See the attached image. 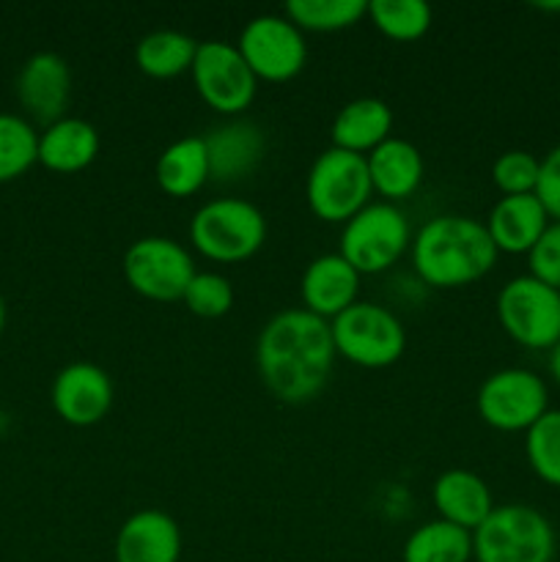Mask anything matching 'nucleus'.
<instances>
[{
	"label": "nucleus",
	"instance_id": "nucleus-1",
	"mask_svg": "<svg viewBox=\"0 0 560 562\" xmlns=\"http://www.w3.org/2000/svg\"><path fill=\"white\" fill-rule=\"evenodd\" d=\"M335 344L329 322L305 307L280 311L264 324L256 340V368L269 393L283 404H307L329 382Z\"/></svg>",
	"mask_w": 560,
	"mask_h": 562
},
{
	"label": "nucleus",
	"instance_id": "nucleus-2",
	"mask_svg": "<svg viewBox=\"0 0 560 562\" xmlns=\"http://www.w3.org/2000/svg\"><path fill=\"white\" fill-rule=\"evenodd\" d=\"M412 269L428 289H464L486 278L497 247L486 225L467 214H437L412 236Z\"/></svg>",
	"mask_w": 560,
	"mask_h": 562
},
{
	"label": "nucleus",
	"instance_id": "nucleus-3",
	"mask_svg": "<svg viewBox=\"0 0 560 562\" xmlns=\"http://www.w3.org/2000/svg\"><path fill=\"white\" fill-rule=\"evenodd\" d=\"M190 241L214 263H242L267 241V217L245 198H214L190 220Z\"/></svg>",
	"mask_w": 560,
	"mask_h": 562
},
{
	"label": "nucleus",
	"instance_id": "nucleus-4",
	"mask_svg": "<svg viewBox=\"0 0 560 562\" xmlns=\"http://www.w3.org/2000/svg\"><path fill=\"white\" fill-rule=\"evenodd\" d=\"M555 552L558 538L552 521L530 505H494L486 521L472 530L475 562H552Z\"/></svg>",
	"mask_w": 560,
	"mask_h": 562
},
{
	"label": "nucleus",
	"instance_id": "nucleus-5",
	"mask_svg": "<svg viewBox=\"0 0 560 562\" xmlns=\"http://www.w3.org/2000/svg\"><path fill=\"white\" fill-rule=\"evenodd\" d=\"M373 184L362 154L329 146L313 159L305 181L307 209L324 223H349L371 203Z\"/></svg>",
	"mask_w": 560,
	"mask_h": 562
},
{
	"label": "nucleus",
	"instance_id": "nucleus-6",
	"mask_svg": "<svg viewBox=\"0 0 560 562\" xmlns=\"http://www.w3.org/2000/svg\"><path fill=\"white\" fill-rule=\"evenodd\" d=\"M412 247L410 217L399 203L371 201L340 231L338 252L360 274L388 272Z\"/></svg>",
	"mask_w": 560,
	"mask_h": 562
},
{
	"label": "nucleus",
	"instance_id": "nucleus-7",
	"mask_svg": "<svg viewBox=\"0 0 560 562\" xmlns=\"http://www.w3.org/2000/svg\"><path fill=\"white\" fill-rule=\"evenodd\" d=\"M335 355L360 368H390L406 349V329L390 307L377 302H355L329 322Z\"/></svg>",
	"mask_w": 560,
	"mask_h": 562
},
{
	"label": "nucleus",
	"instance_id": "nucleus-8",
	"mask_svg": "<svg viewBox=\"0 0 560 562\" xmlns=\"http://www.w3.org/2000/svg\"><path fill=\"white\" fill-rule=\"evenodd\" d=\"M497 318L511 340L549 351L560 340V291L533 274L511 278L497 294Z\"/></svg>",
	"mask_w": 560,
	"mask_h": 562
},
{
	"label": "nucleus",
	"instance_id": "nucleus-9",
	"mask_svg": "<svg viewBox=\"0 0 560 562\" xmlns=\"http://www.w3.org/2000/svg\"><path fill=\"white\" fill-rule=\"evenodd\" d=\"M475 406L481 420L494 431L519 434L547 415L549 390L547 382L527 368H503L483 379Z\"/></svg>",
	"mask_w": 560,
	"mask_h": 562
},
{
	"label": "nucleus",
	"instance_id": "nucleus-10",
	"mask_svg": "<svg viewBox=\"0 0 560 562\" xmlns=\"http://www.w3.org/2000/svg\"><path fill=\"white\" fill-rule=\"evenodd\" d=\"M121 269L130 289L152 302L181 300L198 272L190 250L168 236H141L132 241Z\"/></svg>",
	"mask_w": 560,
	"mask_h": 562
},
{
	"label": "nucleus",
	"instance_id": "nucleus-11",
	"mask_svg": "<svg viewBox=\"0 0 560 562\" xmlns=\"http://www.w3.org/2000/svg\"><path fill=\"white\" fill-rule=\"evenodd\" d=\"M190 75L206 108L228 119H239L258 93V80L250 66L245 64L236 44L223 42V38H209L198 44Z\"/></svg>",
	"mask_w": 560,
	"mask_h": 562
},
{
	"label": "nucleus",
	"instance_id": "nucleus-12",
	"mask_svg": "<svg viewBox=\"0 0 560 562\" xmlns=\"http://www.w3.org/2000/svg\"><path fill=\"white\" fill-rule=\"evenodd\" d=\"M236 49L256 80L289 82L305 69V33L285 14H258L242 27Z\"/></svg>",
	"mask_w": 560,
	"mask_h": 562
},
{
	"label": "nucleus",
	"instance_id": "nucleus-13",
	"mask_svg": "<svg viewBox=\"0 0 560 562\" xmlns=\"http://www.w3.org/2000/svg\"><path fill=\"white\" fill-rule=\"evenodd\" d=\"M113 379L97 362H69L53 379L49 401L55 415L75 428H91L113 409Z\"/></svg>",
	"mask_w": 560,
	"mask_h": 562
},
{
	"label": "nucleus",
	"instance_id": "nucleus-14",
	"mask_svg": "<svg viewBox=\"0 0 560 562\" xmlns=\"http://www.w3.org/2000/svg\"><path fill=\"white\" fill-rule=\"evenodd\" d=\"M71 97L69 64L58 53H36L16 75V99L38 124L49 126L64 119Z\"/></svg>",
	"mask_w": 560,
	"mask_h": 562
},
{
	"label": "nucleus",
	"instance_id": "nucleus-15",
	"mask_svg": "<svg viewBox=\"0 0 560 562\" xmlns=\"http://www.w3.org/2000/svg\"><path fill=\"white\" fill-rule=\"evenodd\" d=\"M362 274L340 252H324L313 258L300 280V296L307 313L333 322L349 311L360 294Z\"/></svg>",
	"mask_w": 560,
	"mask_h": 562
},
{
	"label": "nucleus",
	"instance_id": "nucleus-16",
	"mask_svg": "<svg viewBox=\"0 0 560 562\" xmlns=\"http://www.w3.org/2000/svg\"><path fill=\"white\" fill-rule=\"evenodd\" d=\"M115 562H179L181 530L165 510L143 508L126 516L115 532Z\"/></svg>",
	"mask_w": 560,
	"mask_h": 562
},
{
	"label": "nucleus",
	"instance_id": "nucleus-17",
	"mask_svg": "<svg viewBox=\"0 0 560 562\" xmlns=\"http://www.w3.org/2000/svg\"><path fill=\"white\" fill-rule=\"evenodd\" d=\"M214 181L247 179L267 154V137L258 124L247 119H231L203 135Z\"/></svg>",
	"mask_w": 560,
	"mask_h": 562
},
{
	"label": "nucleus",
	"instance_id": "nucleus-18",
	"mask_svg": "<svg viewBox=\"0 0 560 562\" xmlns=\"http://www.w3.org/2000/svg\"><path fill=\"white\" fill-rule=\"evenodd\" d=\"M549 223L552 220H549L547 209L533 192V195H503L494 203L483 225H486L497 252L527 256Z\"/></svg>",
	"mask_w": 560,
	"mask_h": 562
},
{
	"label": "nucleus",
	"instance_id": "nucleus-19",
	"mask_svg": "<svg viewBox=\"0 0 560 562\" xmlns=\"http://www.w3.org/2000/svg\"><path fill=\"white\" fill-rule=\"evenodd\" d=\"M432 503L437 519L450 521L464 530H478L494 510V497L489 483L472 470H445L432 486Z\"/></svg>",
	"mask_w": 560,
	"mask_h": 562
},
{
	"label": "nucleus",
	"instance_id": "nucleus-20",
	"mask_svg": "<svg viewBox=\"0 0 560 562\" xmlns=\"http://www.w3.org/2000/svg\"><path fill=\"white\" fill-rule=\"evenodd\" d=\"M366 162L373 192L388 203H399L415 195L417 187L423 184V173H426L421 148L395 135L373 148Z\"/></svg>",
	"mask_w": 560,
	"mask_h": 562
},
{
	"label": "nucleus",
	"instance_id": "nucleus-21",
	"mask_svg": "<svg viewBox=\"0 0 560 562\" xmlns=\"http://www.w3.org/2000/svg\"><path fill=\"white\" fill-rule=\"evenodd\" d=\"M99 132L91 121L64 115L38 132V162L53 173H80L97 159Z\"/></svg>",
	"mask_w": 560,
	"mask_h": 562
},
{
	"label": "nucleus",
	"instance_id": "nucleus-22",
	"mask_svg": "<svg viewBox=\"0 0 560 562\" xmlns=\"http://www.w3.org/2000/svg\"><path fill=\"white\" fill-rule=\"evenodd\" d=\"M393 137V110L377 97L346 102L333 121V146L351 154H368Z\"/></svg>",
	"mask_w": 560,
	"mask_h": 562
},
{
	"label": "nucleus",
	"instance_id": "nucleus-23",
	"mask_svg": "<svg viewBox=\"0 0 560 562\" xmlns=\"http://www.w3.org/2000/svg\"><path fill=\"white\" fill-rule=\"evenodd\" d=\"M157 184L170 198H190L212 179V165L203 135H187L163 148L157 157Z\"/></svg>",
	"mask_w": 560,
	"mask_h": 562
},
{
	"label": "nucleus",
	"instance_id": "nucleus-24",
	"mask_svg": "<svg viewBox=\"0 0 560 562\" xmlns=\"http://www.w3.org/2000/svg\"><path fill=\"white\" fill-rule=\"evenodd\" d=\"M198 44L201 42H195V38L181 31H170V27L152 31L137 42L135 64L146 77L170 80V77H179L192 69Z\"/></svg>",
	"mask_w": 560,
	"mask_h": 562
},
{
	"label": "nucleus",
	"instance_id": "nucleus-25",
	"mask_svg": "<svg viewBox=\"0 0 560 562\" xmlns=\"http://www.w3.org/2000/svg\"><path fill=\"white\" fill-rule=\"evenodd\" d=\"M401 562H472V532L445 519L423 521L406 536Z\"/></svg>",
	"mask_w": 560,
	"mask_h": 562
},
{
	"label": "nucleus",
	"instance_id": "nucleus-26",
	"mask_svg": "<svg viewBox=\"0 0 560 562\" xmlns=\"http://www.w3.org/2000/svg\"><path fill=\"white\" fill-rule=\"evenodd\" d=\"M285 16L305 31L335 33L368 16V0H289Z\"/></svg>",
	"mask_w": 560,
	"mask_h": 562
},
{
	"label": "nucleus",
	"instance_id": "nucleus-27",
	"mask_svg": "<svg viewBox=\"0 0 560 562\" xmlns=\"http://www.w3.org/2000/svg\"><path fill=\"white\" fill-rule=\"evenodd\" d=\"M38 162V132L27 119L0 113V184L25 176Z\"/></svg>",
	"mask_w": 560,
	"mask_h": 562
},
{
	"label": "nucleus",
	"instance_id": "nucleus-28",
	"mask_svg": "<svg viewBox=\"0 0 560 562\" xmlns=\"http://www.w3.org/2000/svg\"><path fill=\"white\" fill-rule=\"evenodd\" d=\"M368 16L393 42H417L432 27V5L423 0H371Z\"/></svg>",
	"mask_w": 560,
	"mask_h": 562
},
{
	"label": "nucleus",
	"instance_id": "nucleus-29",
	"mask_svg": "<svg viewBox=\"0 0 560 562\" xmlns=\"http://www.w3.org/2000/svg\"><path fill=\"white\" fill-rule=\"evenodd\" d=\"M525 456L538 481L560 488V409H549L525 431Z\"/></svg>",
	"mask_w": 560,
	"mask_h": 562
},
{
	"label": "nucleus",
	"instance_id": "nucleus-30",
	"mask_svg": "<svg viewBox=\"0 0 560 562\" xmlns=\"http://www.w3.org/2000/svg\"><path fill=\"white\" fill-rule=\"evenodd\" d=\"M234 285L220 272H195V278L187 285L184 296H181L187 311L201 318H223L234 307Z\"/></svg>",
	"mask_w": 560,
	"mask_h": 562
},
{
	"label": "nucleus",
	"instance_id": "nucleus-31",
	"mask_svg": "<svg viewBox=\"0 0 560 562\" xmlns=\"http://www.w3.org/2000/svg\"><path fill=\"white\" fill-rule=\"evenodd\" d=\"M538 170H541V159L522 148H511L494 159L492 181L503 195H533L538 184Z\"/></svg>",
	"mask_w": 560,
	"mask_h": 562
},
{
	"label": "nucleus",
	"instance_id": "nucleus-32",
	"mask_svg": "<svg viewBox=\"0 0 560 562\" xmlns=\"http://www.w3.org/2000/svg\"><path fill=\"white\" fill-rule=\"evenodd\" d=\"M527 267L536 280L560 291V220H552L541 239L527 252Z\"/></svg>",
	"mask_w": 560,
	"mask_h": 562
},
{
	"label": "nucleus",
	"instance_id": "nucleus-33",
	"mask_svg": "<svg viewBox=\"0 0 560 562\" xmlns=\"http://www.w3.org/2000/svg\"><path fill=\"white\" fill-rule=\"evenodd\" d=\"M536 198L547 209L549 220H560V143L544 154L541 170H538Z\"/></svg>",
	"mask_w": 560,
	"mask_h": 562
},
{
	"label": "nucleus",
	"instance_id": "nucleus-34",
	"mask_svg": "<svg viewBox=\"0 0 560 562\" xmlns=\"http://www.w3.org/2000/svg\"><path fill=\"white\" fill-rule=\"evenodd\" d=\"M549 373H552V379L560 387V340L549 349Z\"/></svg>",
	"mask_w": 560,
	"mask_h": 562
},
{
	"label": "nucleus",
	"instance_id": "nucleus-35",
	"mask_svg": "<svg viewBox=\"0 0 560 562\" xmlns=\"http://www.w3.org/2000/svg\"><path fill=\"white\" fill-rule=\"evenodd\" d=\"M3 329H5V300L3 294H0V335H3Z\"/></svg>",
	"mask_w": 560,
	"mask_h": 562
},
{
	"label": "nucleus",
	"instance_id": "nucleus-36",
	"mask_svg": "<svg viewBox=\"0 0 560 562\" xmlns=\"http://www.w3.org/2000/svg\"><path fill=\"white\" fill-rule=\"evenodd\" d=\"M541 11H560V3H538Z\"/></svg>",
	"mask_w": 560,
	"mask_h": 562
}]
</instances>
